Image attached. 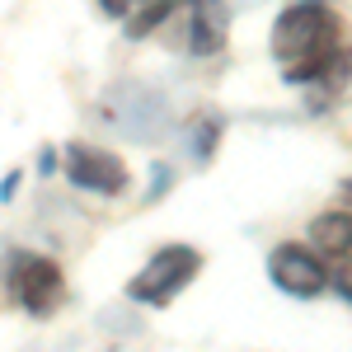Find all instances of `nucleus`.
<instances>
[{"label": "nucleus", "instance_id": "f257e3e1", "mask_svg": "<svg viewBox=\"0 0 352 352\" xmlns=\"http://www.w3.org/2000/svg\"><path fill=\"white\" fill-rule=\"evenodd\" d=\"M272 56L282 61V76L292 85L324 80L338 85L352 76V52L338 43V19L324 5H292L272 28Z\"/></svg>", "mask_w": 352, "mask_h": 352}, {"label": "nucleus", "instance_id": "f03ea898", "mask_svg": "<svg viewBox=\"0 0 352 352\" xmlns=\"http://www.w3.org/2000/svg\"><path fill=\"white\" fill-rule=\"evenodd\" d=\"M197 268H202V254H197V249H188V244H169V249H160V254L132 277L127 296L141 300V305H169V300L197 277Z\"/></svg>", "mask_w": 352, "mask_h": 352}, {"label": "nucleus", "instance_id": "7ed1b4c3", "mask_svg": "<svg viewBox=\"0 0 352 352\" xmlns=\"http://www.w3.org/2000/svg\"><path fill=\"white\" fill-rule=\"evenodd\" d=\"M5 277H10L14 300L24 305L28 315H47L61 300V268H56L52 258H43V254H28V249L10 254V272Z\"/></svg>", "mask_w": 352, "mask_h": 352}, {"label": "nucleus", "instance_id": "20e7f679", "mask_svg": "<svg viewBox=\"0 0 352 352\" xmlns=\"http://www.w3.org/2000/svg\"><path fill=\"white\" fill-rule=\"evenodd\" d=\"M268 277L272 287H282L287 296H320L329 287V268L310 254V249H300V244H282V249H272L268 258Z\"/></svg>", "mask_w": 352, "mask_h": 352}, {"label": "nucleus", "instance_id": "39448f33", "mask_svg": "<svg viewBox=\"0 0 352 352\" xmlns=\"http://www.w3.org/2000/svg\"><path fill=\"white\" fill-rule=\"evenodd\" d=\"M66 179L76 184V188H89V192H122L127 188V169L122 160L113 155V151H99V146H66Z\"/></svg>", "mask_w": 352, "mask_h": 352}, {"label": "nucleus", "instance_id": "423d86ee", "mask_svg": "<svg viewBox=\"0 0 352 352\" xmlns=\"http://www.w3.org/2000/svg\"><path fill=\"white\" fill-rule=\"evenodd\" d=\"M226 47V10L217 0H197L192 5V52L212 56Z\"/></svg>", "mask_w": 352, "mask_h": 352}, {"label": "nucleus", "instance_id": "0eeeda50", "mask_svg": "<svg viewBox=\"0 0 352 352\" xmlns=\"http://www.w3.org/2000/svg\"><path fill=\"white\" fill-rule=\"evenodd\" d=\"M310 235H315V249H324L333 258H352V217L348 212H324V217H315Z\"/></svg>", "mask_w": 352, "mask_h": 352}, {"label": "nucleus", "instance_id": "6e6552de", "mask_svg": "<svg viewBox=\"0 0 352 352\" xmlns=\"http://www.w3.org/2000/svg\"><path fill=\"white\" fill-rule=\"evenodd\" d=\"M169 10H174V0H151V5H146V14H141V19H132V33H146L151 24L169 19Z\"/></svg>", "mask_w": 352, "mask_h": 352}, {"label": "nucleus", "instance_id": "1a4fd4ad", "mask_svg": "<svg viewBox=\"0 0 352 352\" xmlns=\"http://www.w3.org/2000/svg\"><path fill=\"white\" fill-rule=\"evenodd\" d=\"M329 282H333V287H338V296L352 305V258H338L333 272H329Z\"/></svg>", "mask_w": 352, "mask_h": 352}, {"label": "nucleus", "instance_id": "9d476101", "mask_svg": "<svg viewBox=\"0 0 352 352\" xmlns=\"http://www.w3.org/2000/svg\"><path fill=\"white\" fill-rule=\"evenodd\" d=\"M99 5H104L109 14H118V19H122V14H132V0H99Z\"/></svg>", "mask_w": 352, "mask_h": 352}]
</instances>
